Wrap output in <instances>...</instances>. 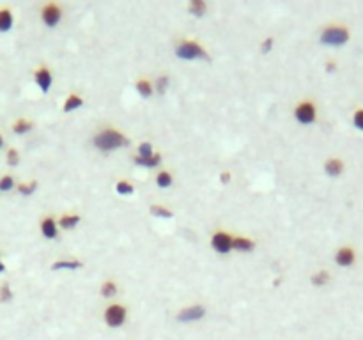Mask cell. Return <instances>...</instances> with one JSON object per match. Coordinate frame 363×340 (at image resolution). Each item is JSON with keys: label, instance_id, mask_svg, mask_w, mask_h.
Here are the masks:
<instances>
[{"label": "cell", "instance_id": "obj_18", "mask_svg": "<svg viewBox=\"0 0 363 340\" xmlns=\"http://www.w3.org/2000/svg\"><path fill=\"white\" fill-rule=\"evenodd\" d=\"M78 223H80V216H78V214H64V216L59 220L60 227L68 229V231H69V229H75Z\"/></svg>", "mask_w": 363, "mask_h": 340}, {"label": "cell", "instance_id": "obj_9", "mask_svg": "<svg viewBox=\"0 0 363 340\" xmlns=\"http://www.w3.org/2000/svg\"><path fill=\"white\" fill-rule=\"evenodd\" d=\"M354 261H356V254L351 247H342L340 250L335 254V262H337L338 266H342V268H349V266L354 264Z\"/></svg>", "mask_w": 363, "mask_h": 340}, {"label": "cell", "instance_id": "obj_20", "mask_svg": "<svg viewBox=\"0 0 363 340\" xmlns=\"http://www.w3.org/2000/svg\"><path fill=\"white\" fill-rule=\"evenodd\" d=\"M310 280L315 287H322V285H326L329 282V273L326 271V269H321V271H317L315 275H312Z\"/></svg>", "mask_w": 363, "mask_h": 340}, {"label": "cell", "instance_id": "obj_1", "mask_svg": "<svg viewBox=\"0 0 363 340\" xmlns=\"http://www.w3.org/2000/svg\"><path fill=\"white\" fill-rule=\"evenodd\" d=\"M94 146L97 147L99 151H115L119 147L128 146V139L124 137L120 131L112 130V128H106V130L99 131V133L94 137Z\"/></svg>", "mask_w": 363, "mask_h": 340}, {"label": "cell", "instance_id": "obj_34", "mask_svg": "<svg viewBox=\"0 0 363 340\" xmlns=\"http://www.w3.org/2000/svg\"><path fill=\"white\" fill-rule=\"evenodd\" d=\"M273 48V39L271 38H268V39H264V43H262V53H268L270 50Z\"/></svg>", "mask_w": 363, "mask_h": 340}, {"label": "cell", "instance_id": "obj_19", "mask_svg": "<svg viewBox=\"0 0 363 340\" xmlns=\"http://www.w3.org/2000/svg\"><path fill=\"white\" fill-rule=\"evenodd\" d=\"M188 11H190V15L193 16H202L204 13H206V2H202V0H193V2H190V6H188Z\"/></svg>", "mask_w": 363, "mask_h": 340}, {"label": "cell", "instance_id": "obj_2", "mask_svg": "<svg viewBox=\"0 0 363 340\" xmlns=\"http://www.w3.org/2000/svg\"><path fill=\"white\" fill-rule=\"evenodd\" d=\"M349 38H351L349 29L342 25L326 27L321 32V43L326 46H344L349 41Z\"/></svg>", "mask_w": 363, "mask_h": 340}, {"label": "cell", "instance_id": "obj_35", "mask_svg": "<svg viewBox=\"0 0 363 340\" xmlns=\"http://www.w3.org/2000/svg\"><path fill=\"white\" fill-rule=\"evenodd\" d=\"M324 67H326V71H328V73H335V69H337V64L329 60V62H326Z\"/></svg>", "mask_w": 363, "mask_h": 340}, {"label": "cell", "instance_id": "obj_7", "mask_svg": "<svg viewBox=\"0 0 363 340\" xmlns=\"http://www.w3.org/2000/svg\"><path fill=\"white\" fill-rule=\"evenodd\" d=\"M206 315V308L202 305H193V307L183 308V310L177 314V321L179 322H193L199 321Z\"/></svg>", "mask_w": 363, "mask_h": 340}, {"label": "cell", "instance_id": "obj_24", "mask_svg": "<svg viewBox=\"0 0 363 340\" xmlns=\"http://www.w3.org/2000/svg\"><path fill=\"white\" fill-rule=\"evenodd\" d=\"M117 294V285L113 282H105L101 285V296L103 298H113Z\"/></svg>", "mask_w": 363, "mask_h": 340}, {"label": "cell", "instance_id": "obj_10", "mask_svg": "<svg viewBox=\"0 0 363 340\" xmlns=\"http://www.w3.org/2000/svg\"><path fill=\"white\" fill-rule=\"evenodd\" d=\"M324 172L329 177H338L344 172V161L340 158H328L324 163Z\"/></svg>", "mask_w": 363, "mask_h": 340}, {"label": "cell", "instance_id": "obj_27", "mask_svg": "<svg viewBox=\"0 0 363 340\" xmlns=\"http://www.w3.org/2000/svg\"><path fill=\"white\" fill-rule=\"evenodd\" d=\"M169 83H170V80H169V76H160V78L156 80V83H154V87H156V90L160 94H165L167 92V89H169Z\"/></svg>", "mask_w": 363, "mask_h": 340}, {"label": "cell", "instance_id": "obj_15", "mask_svg": "<svg viewBox=\"0 0 363 340\" xmlns=\"http://www.w3.org/2000/svg\"><path fill=\"white\" fill-rule=\"evenodd\" d=\"M82 262L80 261H57V262H53L52 264V269L53 271H59V269H69V271H73V269H78V268H82Z\"/></svg>", "mask_w": 363, "mask_h": 340}, {"label": "cell", "instance_id": "obj_16", "mask_svg": "<svg viewBox=\"0 0 363 340\" xmlns=\"http://www.w3.org/2000/svg\"><path fill=\"white\" fill-rule=\"evenodd\" d=\"M13 27V15L9 9H0V32H8Z\"/></svg>", "mask_w": 363, "mask_h": 340}, {"label": "cell", "instance_id": "obj_13", "mask_svg": "<svg viewBox=\"0 0 363 340\" xmlns=\"http://www.w3.org/2000/svg\"><path fill=\"white\" fill-rule=\"evenodd\" d=\"M135 163L137 165H140V167H147V168H154V167H158V165L161 163V156L160 154H153V156H146V158H142V156H137L135 158Z\"/></svg>", "mask_w": 363, "mask_h": 340}, {"label": "cell", "instance_id": "obj_4", "mask_svg": "<svg viewBox=\"0 0 363 340\" xmlns=\"http://www.w3.org/2000/svg\"><path fill=\"white\" fill-rule=\"evenodd\" d=\"M126 321V308L123 305H110L105 310V322L110 328H119Z\"/></svg>", "mask_w": 363, "mask_h": 340}, {"label": "cell", "instance_id": "obj_23", "mask_svg": "<svg viewBox=\"0 0 363 340\" xmlns=\"http://www.w3.org/2000/svg\"><path fill=\"white\" fill-rule=\"evenodd\" d=\"M115 191L119 195H131L135 191V188H133L131 183H128V181H119V183L115 184Z\"/></svg>", "mask_w": 363, "mask_h": 340}, {"label": "cell", "instance_id": "obj_37", "mask_svg": "<svg viewBox=\"0 0 363 340\" xmlns=\"http://www.w3.org/2000/svg\"><path fill=\"white\" fill-rule=\"evenodd\" d=\"M4 271H6V266H4V262L0 261V273H4Z\"/></svg>", "mask_w": 363, "mask_h": 340}, {"label": "cell", "instance_id": "obj_29", "mask_svg": "<svg viewBox=\"0 0 363 340\" xmlns=\"http://www.w3.org/2000/svg\"><path fill=\"white\" fill-rule=\"evenodd\" d=\"M352 124H354L356 130L363 131V108H358L352 114Z\"/></svg>", "mask_w": 363, "mask_h": 340}, {"label": "cell", "instance_id": "obj_5", "mask_svg": "<svg viewBox=\"0 0 363 340\" xmlns=\"http://www.w3.org/2000/svg\"><path fill=\"white\" fill-rule=\"evenodd\" d=\"M294 116H296V119H298V123L312 124L315 121V117H317V110H315L314 103H310V101H303V103H300V105L296 106Z\"/></svg>", "mask_w": 363, "mask_h": 340}, {"label": "cell", "instance_id": "obj_38", "mask_svg": "<svg viewBox=\"0 0 363 340\" xmlns=\"http://www.w3.org/2000/svg\"><path fill=\"white\" fill-rule=\"evenodd\" d=\"M2 146H4V139H2V135H0V149H2Z\"/></svg>", "mask_w": 363, "mask_h": 340}, {"label": "cell", "instance_id": "obj_25", "mask_svg": "<svg viewBox=\"0 0 363 340\" xmlns=\"http://www.w3.org/2000/svg\"><path fill=\"white\" fill-rule=\"evenodd\" d=\"M13 130H15V133L23 135V133H27L29 130H32V123H29V121H25V119H20V121H16V123H15Z\"/></svg>", "mask_w": 363, "mask_h": 340}, {"label": "cell", "instance_id": "obj_36", "mask_svg": "<svg viewBox=\"0 0 363 340\" xmlns=\"http://www.w3.org/2000/svg\"><path fill=\"white\" fill-rule=\"evenodd\" d=\"M220 181H221V183H228V181H230V172H223V174H221Z\"/></svg>", "mask_w": 363, "mask_h": 340}, {"label": "cell", "instance_id": "obj_8", "mask_svg": "<svg viewBox=\"0 0 363 340\" xmlns=\"http://www.w3.org/2000/svg\"><path fill=\"white\" fill-rule=\"evenodd\" d=\"M41 16H43V22H45V25L52 29V27H55L57 23L60 22V18H62V11H60L59 6L48 4V6H45V8H43Z\"/></svg>", "mask_w": 363, "mask_h": 340}, {"label": "cell", "instance_id": "obj_33", "mask_svg": "<svg viewBox=\"0 0 363 340\" xmlns=\"http://www.w3.org/2000/svg\"><path fill=\"white\" fill-rule=\"evenodd\" d=\"M18 161H20L18 151H16V149H9V153H8V163L15 167V165H18Z\"/></svg>", "mask_w": 363, "mask_h": 340}, {"label": "cell", "instance_id": "obj_26", "mask_svg": "<svg viewBox=\"0 0 363 340\" xmlns=\"http://www.w3.org/2000/svg\"><path fill=\"white\" fill-rule=\"evenodd\" d=\"M151 214L154 216H160V218H172V211L167 209V207H161V206H151L149 207Z\"/></svg>", "mask_w": 363, "mask_h": 340}, {"label": "cell", "instance_id": "obj_30", "mask_svg": "<svg viewBox=\"0 0 363 340\" xmlns=\"http://www.w3.org/2000/svg\"><path fill=\"white\" fill-rule=\"evenodd\" d=\"M36 188H38V183H36V181H32V183H29V184H20L18 191L22 195H32L36 191Z\"/></svg>", "mask_w": 363, "mask_h": 340}, {"label": "cell", "instance_id": "obj_22", "mask_svg": "<svg viewBox=\"0 0 363 340\" xmlns=\"http://www.w3.org/2000/svg\"><path fill=\"white\" fill-rule=\"evenodd\" d=\"M137 90H139V94L142 97H151L153 96V85H151L149 82H147V80H139V82H137Z\"/></svg>", "mask_w": 363, "mask_h": 340}, {"label": "cell", "instance_id": "obj_3", "mask_svg": "<svg viewBox=\"0 0 363 340\" xmlns=\"http://www.w3.org/2000/svg\"><path fill=\"white\" fill-rule=\"evenodd\" d=\"M176 55L183 60H195V59H202V60H209L207 52L199 45V43L193 41H183L176 46Z\"/></svg>", "mask_w": 363, "mask_h": 340}, {"label": "cell", "instance_id": "obj_21", "mask_svg": "<svg viewBox=\"0 0 363 340\" xmlns=\"http://www.w3.org/2000/svg\"><path fill=\"white\" fill-rule=\"evenodd\" d=\"M156 184L160 188H169L170 184H172V174H170L169 170H161L156 176Z\"/></svg>", "mask_w": 363, "mask_h": 340}, {"label": "cell", "instance_id": "obj_6", "mask_svg": "<svg viewBox=\"0 0 363 340\" xmlns=\"http://www.w3.org/2000/svg\"><path fill=\"white\" fill-rule=\"evenodd\" d=\"M232 238L227 234V232H216L211 240V247L218 252V254H228L232 250Z\"/></svg>", "mask_w": 363, "mask_h": 340}, {"label": "cell", "instance_id": "obj_31", "mask_svg": "<svg viewBox=\"0 0 363 340\" xmlns=\"http://www.w3.org/2000/svg\"><path fill=\"white\" fill-rule=\"evenodd\" d=\"M154 151H153V146H151L149 142H142L139 146V156L146 158V156H153Z\"/></svg>", "mask_w": 363, "mask_h": 340}, {"label": "cell", "instance_id": "obj_12", "mask_svg": "<svg viewBox=\"0 0 363 340\" xmlns=\"http://www.w3.org/2000/svg\"><path fill=\"white\" fill-rule=\"evenodd\" d=\"M41 232H43V236H45L46 240H55L57 238V223H55V220L53 218H45V220L41 221Z\"/></svg>", "mask_w": 363, "mask_h": 340}, {"label": "cell", "instance_id": "obj_28", "mask_svg": "<svg viewBox=\"0 0 363 340\" xmlns=\"http://www.w3.org/2000/svg\"><path fill=\"white\" fill-rule=\"evenodd\" d=\"M13 299V291L9 287V284H4L0 287V303H6V301H11Z\"/></svg>", "mask_w": 363, "mask_h": 340}, {"label": "cell", "instance_id": "obj_32", "mask_svg": "<svg viewBox=\"0 0 363 340\" xmlns=\"http://www.w3.org/2000/svg\"><path fill=\"white\" fill-rule=\"evenodd\" d=\"M13 186H15V181L11 176H4L0 179V191H9Z\"/></svg>", "mask_w": 363, "mask_h": 340}, {"label": "cell", "instance_id": "obj_17", "mask_svg": "<svg viewBox=\"0 0 363 340\" xmlns=\"http://www.w3.org/2000/svg\"><path fill=\"white\" fill-rule=\"evenodd\" d=\"M255 243L252 240H248V238H236V240L232 241V248H236V250L239 252H250L254 250Z\"/></svg>", "mask_w": 363, "mask_h": 340}, {"label": "cell", "instance_id": "obj_14", "mask_svg": "<svg viewBox=\"0 0 363 340\" xmlns=\"http://www.w3.org/2000/svg\"><path fill=\"white\" fill-rule=\"evenodd\" d=\"M83 105V99L80 96H76V94H71V96L66 97V101H64V112H73V110L80 108V106Z\"/></svg>", "mask_w": 363, "mask_h": 340}, {"label": "cell", "instance_id": "obj_11", "mask_svg": "<svg viewBox=\"0 0 363 340\" xmlns=\"http://www.w3.org/2000/svg\"><path fill=\"white\" fill-rule=\"evenodd\" d=\"M36 83H38V87L43 90V92H48L50 87H52V73L46 69V67H41V69H38L36 71Z\"/></svg>", "mask_w": 363, "mask_h": 340}]
</instances>
